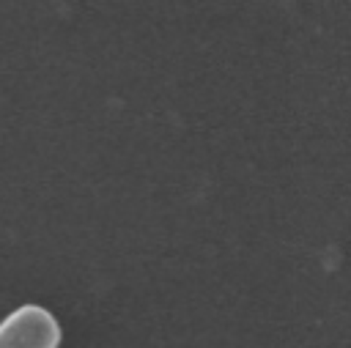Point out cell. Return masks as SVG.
<instances>
[{"label": "cell", "instance_id": "6da1fadb", "mask_svg": "<svg viewBox=\"0 0 351 348\" xmlns=\"http://www.w3.org/2000/svg\"><path fill=\"white\" fill-rule=\"evenodd\" d=\"M60 323L41 304H19L0 321V348H58Z\"/></svg>", "mask_w": 351, "mask_h": 348}]
</instances>
